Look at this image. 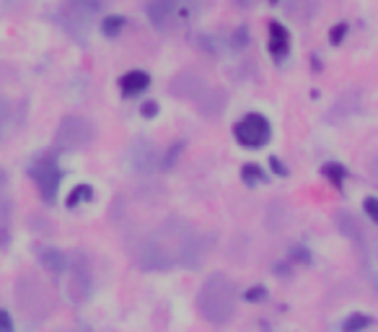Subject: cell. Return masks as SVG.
<instances>
[{
	"label": "cell",
	"mask_w": 378,
	"mask_h": 332,
	"mask_svg": "<svg viewBox=\"0 0 378 332\" xmlns=\"http://www.w3.org/2000/svg\"><path fill=\"white\" fill-rule=\"evenodd\" d=\"M197 234L184 221H166L145 239L137 252V262L148 270H169L174 265H192L197 249Z\"/></svg>",
	"instance_id": "1"
},
{
	"label": "cell",
	"mask_w": 378,
	"mask_h": 332,
	"mask_svg": "<svg viewBox=\"0 0 378 332\" xmlns=\"http://www.w3.org/2000/svg\"><path fill=\"white\" fill-rule=\"evenodd\" d=\"M236 309V291L229 275L215 273L202 283L197 294V311L210 322V325H226L233 317Z\"/></svg>",
	"instance_id": "2"
},
{
	"label": "cell",
	"mask_w": 378,
	"mask_h": 332,
	"mask_svg": "<svg viewBox=\"0 0 378 332\" xmlns=\"http://www.w3.org/2000/svg\"><path fill=\"white\" fill-rule=\"evenodd\" d=\"M233 138L238 140V145H243V148H262V145L270 143L272 128H270V123H267V117L251 112V115H243L241 120L233 125Z\"/></svg>",
	"instance_id": "3"
},
{
	"label": "cell",
	"mask_w": 378,
	"mask_h": 332,
	"mask_svg": "<svg viewBox=\"0 0 378 332\" xmlns=\"http://www.w3.org/2000/svg\"><path fill=\"white\" fill-rule=\"evenodd\" d=\"M91 138L93 128L88 125V120H83V117H65L58 133H55V143L63 151H80V148H86L91 143Z\"/></svg>",
	"instance_id": "4"
},
{
	"label": "cell",
	"mask_w": 378,
	"mask_h": 332,
	"mask_svg": "<svg viewBox=\"0 0 378 332\" xmlns=\"http://www.w3.org/2000/svg\"><path fill=\"white\" fill-rule=\"evenodd\" d=\"M29 174H31V180L36 182V187H39L44 200L47 202L55 200L58 187H60V177H63L58 161L52 159V156H42V159H36L34 164H31Z\"/></svg>",
	"instance_id": "5"
},
{
	"label": "cell",
	"mask_w": 378,
	"mask_h": 332,
	"mask_svg": "<svg viewBox=\"0 0 378 332\" xmlns=\"http://www.w3.org/2000/svg\"><path fill=\"white\" fill-rule=\"evenodd\" d=\"M101 11V0H68L65 3V24L73 34L83 36L91 26L93 16Z\"/></svg>",
	"instance_id": "6"
},
{
	"label": "cell",
	"mask_w": 378,
	"mask_h": 332,
	"mask_svg": "<svg viewBox=\"0 0 378 332\" xmlns=\"http://www.w3.org/2000/svg\"><path fill=\"white\" fill-rule=\"evenodd\" d=\"M150 86V76L145 71H127L120 78V91L125 99H132V96L145 94Z\"/></svg>",
	"instance_id": "7"
},
{
	"label": "cell",
	"mask_w": 378,
	"mask_h": 332,
	"mask_svg": "<svg viewBox=\"0 0 378 332\" xmlns=\"http://www.w3.org/2000/svg\"><path fill=\"white\" fill-rule=\"evenodd\" d=\"M267 47H270V55L275 60L288 58V52H290V34H288V29L283 24L278 21L270 24V42H267Z\"/></svg>",
	"instance_id": "8"
},
{
	"label": "cell",
	"mask_w": 378,
	"mask_h": 332,
	"mask_svg": "<svg viewBox=\"0 0 378 332\" xmlns=\"http://www.w3.org/2000/svg\"><path fill=\"white\" fill-rule=\"evenodd\" d=\"M148 14H150V21L164 29L166 21L174 16V0H150Z\"/></svg>",
	"instance_id": "9"
},
{
	"label": "cell",
	"mask_w": 378,
	"mask_h": 332,
	"mask_svg": "<svg viewBox=\"0 0 378 332\" xmlns=\"http://www.w3.org/2000/svg\"><path fill=\"white\" fill-rule=\"evenodd\" d=\"M39 262H42L50 273H63L65 267H68V257H65L60 249H52V247H47V249L39 252Z\"/></svg>",
	"instance_id": "10"
},
{
	"label": "cell",
	"mask_w": 378,
	"mask_h": 332,
	"mask_svg": "<svg viewBox=\"0 0 378 332\" xmlns=\"http://www.w3.org/2000/svg\"><path fill=\"white\" fill-rule=\"evenodd\" d=\"M132 159H135V169L148 172L150 166H153V161H156V153H153V148L148 143H137L135 151H132Z\"/></svg>",
	"instance_id": "11"
},
{
	"label": "cell",
	"mask_w": 378,
	"mask_h": 332,
	"mask_svg": "<svg viewBox=\"0 0 378 332\" xmlns=\"http://www.w3.org/2000/svg\"><path fill=\"white\" fill-rule=\"evenodd\" d=\"M371 325H373V317L355 311V314H350V317L342 322V332H363V330H368Z\"/></svg>",
	"instance_id": "12"
},
{
	"label": "cell",
	"mask_w": 378,
	"mask_h": 332,
	"mask_svg": "<svg viewBox=\"0 0 378 332\" xmlns=\"http://www.w3.org/2000/svg\"><path fill=\"white\" fill-rule=\"evenodd\" d=\"M93 200V190L91 185H75L68 195V208H75L80 202H91Z\"/></svg>",
	"instance_id": "13"
},
{
	"label": "cell",
	"mask_w": 378,
	"mask_h": 332,
	"mask_svg": "<svg viewBox=\"0 0 378 332\" xmlns=\"http://www.w3.org/2000/svg\"><path fill=\"white\" fill-rule=\"evenodd\" d=\"M122 29H125V16H107V19L101 21V31H104V36H109V39L120 36Z\"/></svg>",
	"instance_id": "14"
},
{
	"label": "cell",
	"mask_w": 378,
	"mask_h": 332,
	"mask_svg": "<svg viewBox=\"0 0 378 332\" xmlns=\"http://www.w3.org/2000/svg\"><path fill=\"white\" fill-rule=\"evenodd\" d=\"M241 180L246 182V185H251V187H254V185H262V182H264V172L259 169L257 164H246L241 169Z\"/></svg>",
	"instance_id": "15"
},
{
	"label": "cell",
	"mask_w": 378,
	"mask_h": 332,
	"mask_svg": "<svg viewBox=\"0 0 378 332\" xmlns=\"http://www.w3.org/2000/svg\"><path fill=\"white\" fill-rule=\"evenodd\" d=\"M321 172H324V177H327L329 182H332V185H335V187H342V182H345V169L340 164H327L324 166V169H321Z\"/></svg>",
	"instance_id": "16"
},
{
	"label": "cell",
	"mask_w": 378,
	"mask_h": 332,
	"mask_svg": "<svg viewBox=\"0 0 378 332\" xmlns=\"http://www.w3.org/2000/svg\"><path fill=\"white\" fill-rule=\"evenodd\" d=\"M363 210L368 213V218H371L373 224H378V197H365Z\"/></svg>",
	"instance_id": "17"
},
{
	"label": "cell",
	"mask_w": 378,
	"mask_h": 332,
	"mask_svg": "<svg viewBox=\"0 0 378 332\" xmlns=\"http://www.w3.org/2000/svg\"><path fill=\"white\" fill-rule=\"evenodd\" d=\"M264 299H267V289H264V286H251L249 291H246V301H264Z\"/></svg>",
	"instance_id": "18"
},
{
	"label": "cell",
	"mask_w": 378,
	"mask_h": 332,
	"mask_svg": "<svg viewBox=\"0 0 378 332\" xmlns=\"http://www.w3.org/2000/svg\"><path fill=\"white\" fill-rule=\"evenodd\" d=\"M345 34H347V24H337L335 29L329 31V42L332 44H340L345 39Z\"/></svg>",
	"instance_id": "19"
},
{
	"label": "cell",
	"mask_w": 378,
	"mask_h": 332,
	"mask_svg": "<svg viewBox=\"0 0 378 332\" xmlns=\"http://www.w3.org/2000/svg\"><path fill=\"white\" fill-rule=\"evenodd\" d=\"M8 120H11V107H8L6 99H0V138H3V130H6Z\"/></svg>",
	"instance_id": "20"
},
{
	"label": "cell",
	"mask_w": 378,
	"mask_h": 332,
	"mask_svg": "<svg viewBox=\"0 0 378 332\" xmlns=\"http://www.w3.org/2000/svg\"><path fill=\"white\" fill-rule=\"evenodd\" d=\"M140 115H143L145 120H153V117L158 115V104H156L153 99H148V101L143 104V107H140Z\"/></svg>",
	"instance_id": "21"
},
{
	"label": "cell",
	"mask_w": 378,
	"mask_h": 332,
	"mask_svg": "<svg viewBox=\"0 0 378 332\" xmlns=\"http://www.w3.org/2000/svg\"><path fill=\"white\" fill-rule=\"evenodd\" d=\"M0 332H14V319L6 309H0Z\"/></svg>",
	"instance_id": "22"
},
{
	"label": "cell",
	"mask_w": 378,
	"mask_h": 332,
	"mask_svg": "<svg viewBox=\"0 0 378 332\" xmlns=\"http://www.w3.org/2000/svg\"><path fill=\"white\" fill-rule=\"evenodd\" d=\"M272 169H275V172H278V174H288V169H285V166H283V161H280L278 159V156H272Z\"/></svg>",
	"instance_id": "23"
},
{
	"label": "cell",
	"mask_w": 378,
	"mask_h": 332,
	"mask_svg": "<svg viewBox=\"0 0 378 332\" xmlns=\"http://www.w3.org/2000/svg\"><path fill=\"white\" fill-rule=\"evenodd\" d=\"M270 3H278V0H270Z\"/></svg>",
	"instance_id": "24"
},
{
	"label": "cell",
	"mask_w": 378,
	"mask_h": 332,
	"mask_svg": "<svg viewBox=\"0 0 378 332\" xmlns=\"http://www.w3.org/2000/svg\"><path fill=\"white\" fill-rule=\"evenodd\" d=\"M78 332H88V330H78Z\"/></svg>",
	"instance_id": "25"
}]
</instances>
